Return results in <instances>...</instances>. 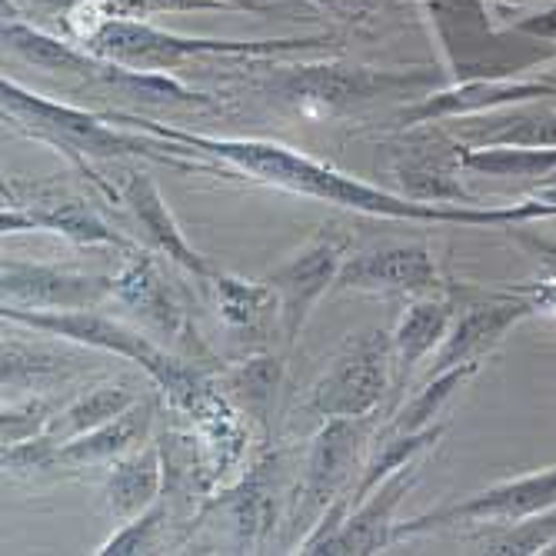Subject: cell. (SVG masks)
Listing matches in <instances>:
<instances>
[{"mask_svg": "<svg viewBox=\"0 0 556 556\" xmlns=\"http://www.w3.org/2000/svg\"><path fill=\"white\" fill-rule=\"evenodd\" d=\"M556 507V467L536 477H520L510 483H496L477 496H470L467 503H457V507H443L433 514H424L417 520H410L407 527H400V533H420L440 523H467V520H527L533 514H543Z\"/></svg>", "mask_w": 556, "mask_h": 556, "instance_id": "obj_8", "label": "cell"}, {"mask_svg": "<svg viewBox=\"0 0 556 556\" xmlns=\"http://www.w3.org/2000/svg\"><path fill=\"white\" fill-rule=\"evenodd\" d=\"M164 514H167L164 503L154 500L143 514L127 520V527L111 543H104V549H100V553H147L150 546H154V540H157V533L164 527Z\"/></svg>", "mask_w": 556, "mask_h": 556, "instance_id": "obj_31", "label": "cell"}, {"mask_svg": "<svg viewBox=\"0 0 556 556\" xmlns=\"http://www.w3.org/2000/svg\"><path fill=\"white\" fill-rule=\"evenodd\" d=\"M367 433H370V417H330L327 420V427L314 437V446H311L307 483H303L307 507L303 510L330 507L340 486L346 483L353 464H357V453Z\"/></svg>", "mask_w": 556, "mask_h": 556, "instance_id": "obj_12", "label": "cell"}, {"mask_svg": "<svg viewBox=\"0 0 556 556\" xmlns=\"http://www.w3.org/2000/svg\"><path fill=\"white\" fill-rule=\"evenodd\" d=\"M403 184H407L410 200H420V204H443V200H467L470 197L460 184H453L450 174H443L440 167L420 164V167H403Z\"/></svg>", "mask_w": 556, "mask_h": 556, "instance_id": "obj_29", "label": "cell"}, {"mask_svg": "<svg viewBox=\"0 0 556 556\" xmlns=\"http://www.w3.org/2000/svg\"><path fill=\"white\" fill-rule=\"evenodd\" d=\"M517 30H520V34H530V37H540V40L556 43V4H553V8H546V11H540V14H533V17H527V21H520V24H517Z\"/></svg>", "mask_w": 556, "mask_h": 556, "instance_id": "obj_33", "label": "cell"}, {"mask_svg": "<svg viewBox=\"0 0 556 556\" xmlns=\"http://www.w3.org/2000/svg\"><path fill=\"white\" fill-rule=\"evenodd\" d=\"M427 84V74H396V71H374V67H337V64H311L290 67L277 90L300 108L317 111H343L353 104H364L370 97L403 90V87Z\"/></svg>", "mask_w": 556, "mask_h": 556, "instance_id": "obj_7", "label": "cell"}, {"mask_svg": "<svg viewBox=\"0 0 556 556\" xmlns=\"http://www.w3.org/2000/svg\"><path fill=\"white\" fill-rule=\"evenodd\" d=\"M217 283V303L227 327H261L277 311V293L264 283H247L237 277H214Z\"/></svg>", "mask_w": 556, "mask_h": 556, "instance_id": "obj_24", "label": "cell"}, {"mask_svg": "<svg viewBox=\"0 0 556 556\" xmlns=\"http://www.w3.org/2000/svg\"><path fill=\"white\" fill-rule=\"evenodd\" d=\"M393 337L383 330H367L343 343L333 367L317 380L311 407L320 417H370L390 383Z\"/></svg>", "mask_w": 556, "mask_h": 556, "instance_id": "obj_5", "label": "cell"}, {"mask_svg": "<svg viewBox=\"0 0 556 556\" xmlns=\"http://www.w3.org/2000/svg\"><path fill=\"white\" fill-rule=\"evenodd\" d=\"M480 370V364H464V367H453L446 374H437L424 383V390L403 407L396 417H393V433H417L424 427H430V420L440 414L443 403L453 396V390H457L460 383H467L473 374Z\"/></svg>", "mask_w": 556, "mask_h": 556, "instance_id": "obj_26", "label": "cell"}, {"mask_svg": "<svg viewBox=\"0 0 556 556\" xmlns=\"http://www.w3.org/2000/svg\"><path fill=\"white\" fill-rule=\"evenodd\" d=\"M556 540V507L520 520L517 530L486 546V553H543Z\"/></svg>", "mask_w": 556, "mask_h": 556, "instance_id": "obj_28", "label": "cell"}, {"mask_svg": "<svg viewBox=\"0 0 556 556\" xmlns=\"http://www.w3.org/2000/svg\"><path fill=\"white\" fill-rule=\"evenodd\" d=\"M417 480V464L410 460L407 467H400L390 473L367 500H361L346 523L340 527L337 536H330L317 553H377L387 546L390 530H393V510L403 500V493L410 490Z\"/></svg>", "mask_w": 556, "mask_h": 556, "instance_id": "obj_14", "label": "cell"}, {"mask_svg": "<svg viewBox=\"0 0 556 556\" xmlns=\"http://www.w3.org/2000/svg\"><path fill=\"white\" fill-rule=\"evenodd\" d=\"M0 224H4L8 233L14 230H54V233H64L77 243H124L114 230H108L104 224H100L84 204H74V200H67V204H54L50 211H40V214H21V211H4V217H0Z\"/></svg>", "mask_w": 556, "mask_h": 556, "instance_id": "obj_20", "label": "cell"}, {"mask_svg": "<svg viewBox=\"0 0 556 556\" xmlns=\"http://www.w3.org/2000/svg\"><path fill=\"white\" fill-rule=\"evenodd\" d=\"M4 93V114H11L14 121L27 124L37 137L64 147L67 154H87V157H124V154H140L150 161H167L174 167H187L180 161V154H157L161 147H150L140 137L130 134H117L114 127H104L97 117L74 111V108H61L50 104V100L21 90L17 84L0 87Z\"/></svg>", "mask_w": 556, "mask_h": 556, "instance_id": "obj_4", "label": "cell"}, {"mask_svg": "<svg viewBox=\"0 0 556 556\" xmlns=\"http://www.w3.org/2000/svg\"><path fill=\"white\" fill-rule=\"evenodd\" d=\"M150 424V403H134L121 417L108 420L104 427H97L90 433H80L74 440H67L58 453V460H71V464H93L114 457V453H124L130 443H137L143 437Z\"/></svg>", "mask_w": 556, "mask_h": 556, "instance_id": "obj_19", "label": "cell"}, {"mask_svg": "<svg viewBox=\"0 0 556 556\" xmlns=\"http://www.w3.org/2000/svg\"><path fill=\"white\" fill-rule=\"evenodd\" d=\"M111 17H147L161 11H211L224 8L217 0H104Z\"/></svg>", "mask_w": 556, "mask_h": 556, "instance_id": "obj_32", "label": "cell"}, {"mask_svg": "<svg viewBox=\"0 0 556 556\" xmlns=\"http://www.w3.org/2000/svg\"><path fill=\"white\" fill-rule=\"evenodd\" d=\"M4 320H17L24 327L34 330H47V333H58V337H71L80 340L87 346H100V350H114L121 357H130L137 364H143V370L154 377L174 403L180 407H197V396H200V383L193 374L184 370V364H177L174 357H167L164 350H157L147 337L108 320V317H97L90 311H21V307H8L4 303Z\"/></svg>", "mask_w": 556, "mask_h": 556, "instance_id": "obj_3", "label": "cell"}, {"mask_svg": "<svg viewBox=\"0 0 556 556\" xmlns=\"http://www.w3.org/2000/svg\"><path fill=\"white\" fill-rule=\"evenodd\" d=\"M124 200L127 207L134 211V217L140 220V227L147 230L150 243L157 250H164L167 257H174L180 267L193 270L197 277H211V267L207 261L197 254V250L184 240V233L177 230L164 197L157 190V184L150 180L147 174H127V184H124Z\"/></svg>", "mask_w": 556, "mask_h": 556, "instance_id": "obj_15", "label": "cell"}, {"mask_svg": "<svg viewBox=\"0 0 556 556\" xmlns=\"http://www.w3.org/2000/svg\"><path fill=\"white\" fill-rule=\"evenodd\" d=\"M111 514L117 520H134L150 503L161 500V457L154 446L134 453L130 460H121L111 477Z\"/></svg>", "mask_w": 556, "mask_h": 556, "instance_id": "obj_18", "label": "cell"}, {"mask_svg": "<svg viewBox=\"0 0 556 556\" xmlns=\"http://www.w3.org/2000/svg\"><path fill=\"white\" fill-rule=\"evenodd\" d=\"M460 164L486 177H527L543 180L556 170V147H510V143H483L460 154Z\"/></svg>", "mask_w": 556, "mask_h": 556, "instance_id": "obj_21", "label": "cell"}, {"mask_svg": "<svg viewBox=\"0 0 556 556\" xmlns=\"http://www.w3.org/2000/svg\"><path fill=\"white\" fill-rule=\"evenodd\" d=\"M440 287L437 264L420 243H390L346 257L333 290H383V293H433Z\"/></svg>", "mask_w": 556, "mask_h": 556, "instance_id": "obj_9", "label": "cell"}, {"mask_svg": "<svg viewBox=\"0 0 556 556\" xmlns=\"http://www.w3.org/2000/svg\"><path fill=\"white\" fill-rule=\"evenodd\" d=\"M450 320H453L450 300L424 296L410 303L393 330V367L400 370V377H407L424 357L437 353V346L450 333Z\"/></svg>", "mask_w": 556, "mask_h": 556, "instance_id": "obj_16", "label": "cell"}, {"mask_svg": "<svg viewBox=\"0 0 556 556\" xmlns=\"http://www.w3.org/2000/svg\"><path fill=\"white\" fill-rule=\"evenodd\" d=\"M533 97H556V84H536V80H473L457 90H443L433 97H424L420 104L400 114L403 124H430L443 117H470L483 114L503 104H520Z\"/></svg>", "mask_w": 556, "mask_h": 556, "instance_id": "obj_13", "label": "cell"}, {"mask_svg": "<svg viewBox=\"0 0 556 556\" xmlns=\"http://www.w3.org/2000/svg\"><path fill=\"white\" fill-rule=\"evenodd\" d=\"M493 127L480 134L483 143H510V147H556V111H523L514 117H493Z\"/></svg>", "mask_w": 556, "mask_h": 556, "instance_id": "obj_27", "label": "cell"}, {"mask_svg": "<svg viewBox=\"0 0 556 556\" xmlns=\"http://www.w3.org/2000/svg\"><path fill=\"white\" fill-rule=\"evenodd\" d=\"M540 184H546V187H556V170H553V174H549V177H543V180H540Z\"/></svg>", "mask_w": 556, "mask_h": 556, "instance_id": "obj_36", "label": "cell"}, {"mask_svg": "<svg viewBox=\"0 0 556 556\" xmlns=\"http://www.w3.org/2000/svg\"><path fill=\"white\" fill-rule=\"evenodd\" d=\"M134 124H140L143 130L157 134L164 140L193 147L200 154H211L217 161H227L247 174H254L264 184L293 190V193H307V197H320L330 200V204L350 207V211H364V214H377V217H396V220H427V224H523V220H536V217H556V204L536 197L527 200V204H510V207H470V204H420V200L410 197H396L390 190L370 187L364 180H353L320 161H311L296 154L290 147L270 143V140H227V137H200V134H187V130H170L161 127L154 121H140L130 117Z\"/></svg>", "mask_w": 556, "mask_h": 556, "instance_id": "obj_1", "label": "cell"}, {"mask_svg": "<svg viewBox=\"0 0 556 556\" xmlns=\"http://www.w3.org/2000/svg\"><path fill=\"white\" fill-rule=\"evenodd\" d=\"M4 283V303L14 307H50V311H87L93 303L114 293V277H84L58 267H27L4 264L0 274Z\"/></svg>", "mask_w": 556, "mask_h": 556, "instance_id": "obj_11", "label": "cell"}, {"mask_svg": "<svg viewBox=\"0 0 556 556\" xmlns=\"http://www.w3.org/2000/svg\"><path fill=\"white\" fill-rule=\"evenodd\" d=\"M330 8H340V11H350V14H367V11H377L383 0H327Z\"/></svg>", "mask_w": 556, "mask_h": 556, "instance_id": "obj_34", "label": "cell"}, {"mask_svg": "<svg viewBox=\"0 0 556 556\" xmlns=\"http://www.w3.org/2000/svg\"><path fill=\"white\" fill-rule=\"evenodd\" d=\"M543 553H556V540H553V543H549V546H546Z\"/></svg>", "mask_w": 556, "mask_h": 556, "instance_id": "obj_37", "label": "cell"}, {"mask_svg": "<svg viewBox=\"0 0 556 556\" xmlns=\"http://www.w3.org/2000/svg\"><path fill=\"white\" fill-rule=\"evenodd\" d=\"M114 293L124 303H130V307H137L147 320H154L167 330L177 327V311L170 307L167 290L154 274V267H150V261H137L121 277H114Z\"/></svg>", "mask_w": 556, "mask_h": 556, "instance_id": "obj_25", "label": "cell"}, {"mask_svg": "<svg viewBox=\"0 0 556 556\" xmlns=\"http://www.w3.org/2000/svg\"><path fill=\"white\" fill-rule=\"evenodd\" d=\"M4 43L11 54H17L21 61L40 67V71H58V74H80V77H117L111 61H100V58H87V50H74L71 43L30 30L24 24H8L4 27Z\"/></svg>", "mask_w": 556, "mask_h": 556, "instance_id": "obj_17", "label": "cell"}, {"mask_svg": "<svg viewBox=\"0 0 556 556\" xmlns=\"http://www.w3.org/2000/svg\"><path fill=\"white\" fill-rule=\"evenodd\" d=\"M277 380H280V364L264 357V361H250V364L237 367L230 377V390H237L250 407L264 410L277 390Z\"/></svg>", "mask_w": 556, "mask_h": 556, "instance_id": "obj_30", "label": "cell"}, {"mask_svg": "<svg viewBox=\"0 0 556 556\" xmlns=\"http://www.w3.org/2000/svg\"><path fill=\"white\" fill-rule=\"evenodd\" d=\"M533 311H536V300H523V296H490L483 303H473L437 346L430 377L446 374L453 367H464V364H480L483 353H490L503 340V333L514 324H520L523 317H530Z\"/></svg>", "mask_w": 556, "mask_h": 556, "instance_id": "obj_10", "label": "cell"}, {"mask_svg": "<svg viewBox=\"0 0 556 556\" xmlns=\"http://www.w3.org/2000/svg\"><path fill=\"white\" fill-rule=\"evenodd\" d=\"M217 4H224V8H250V11H261V8L274 4V0H217Z\"/></svg>", "mask_w": 556, "mask_h": 556, "instance_id": "obj_35", "label": "cell"}, {"mask_svg": "<svg viewBox=\"0 0 556 556\" xmlns=\"http://www.w3.org/2000/svg\"><path fill=\"white\" fill-rule=\"evenodd\" d=\"M84 43L93 58L111 61L134 71H170L193 58H267L293 54V50H314L330 43V37H290V40H200L177 37L150 24L104 17L93 30L84 34Z\"/></svg>", "mask_w": 556, "mask_h": 556, "instance_id": "obj_2", "label": "cell"}, {"mask_svg": "<svg viewBox=\"0 0 556 556\" xmlns=\"http://www.w3.org/2000/svg\"><path fill=\"white\" fill-rule=\"evenodd\" d=\"M343 254H346V237L337 227H324L290 264L277 267L267 277V283L277 293V311L290 346L296 343L300 330L307 327L314 303L327 290H333L337 274L346 261Z\"/></svg>", "mask_w": 556, "mask_h": 556, "instance_id": "obj_6", "label": "cell"}, {"mask_svg": "<svg viewBox=\"0 0 556 556\" xmlns=\"http://www.w3.org/2000/svg\"><path fill=\"white\" fill-rule=\"evenodd\" d=\"M134 393H127L124 387H100L90 390L87 396H80L77 403L61 414V420L50 424V433L61 437V440H74L80 433H90L97 427H104L108 420L121 417L127 407H134Z\"/></svg>", "mask_w": 556, "mask_h": 556, "instance_id": "obj_23", "label": "cell"}, {"mask_svg": "<svg viewBox=\"0 0 556 556\" xmlns=\"http://www.w3.org/2000/svg\"><path fill=\"white\" fill-rule=\"evenodd\" d=\"M440 437H443V424H433V427H424V430H417V433H393L387 443H380L377 457L370 460L364 480L357 483V490H353V496H350L353 507H357L361 500H367L390 473H396L400 467H407L410 460H417L420 453H424L430 443H437Z\"/></svg>", "mask_w": 556, "mask_h": 556, "instance_id": "obj_22", "label": "cell"}]
</instances>
